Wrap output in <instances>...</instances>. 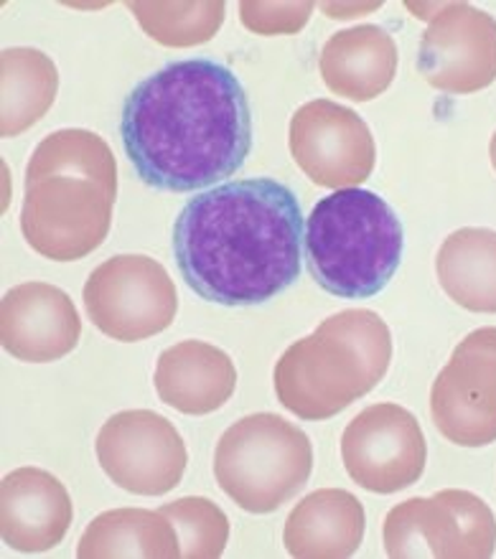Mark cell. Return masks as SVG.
<instances>
[{
	"label": "cell",
	"mask_w": 496,
	"mask_h": 559,
	"mask_svg": "<svg viewBox=\"0 0 496 559\" xmlns=\"http://www.w3.org/2000/svg\"><path fill=\"white\" fill-rule=\"evenodd\" d=\"M398 44L382 26H354L333 34L319 57L321 80L336 97L369 103L398 76Z\"/></svg>",
	"instance_id": "obj_17"
},
{
	"label": "cell",
	"mask_w": 496,
	"mask_h": 559,
	"mask_svg": "<svg viewBox=\"0 0 496 559\" xmlns=\"http://www.w3.org/2000/svg\"><path fill=\"white\" fill-rule=\"evenodd\" d=\"M82 336V318L57 285L23 283L3 295L0 341L13 359L49 364L72 354Z\"/></svg>",
	"instance_id": "obj_14"
},
{
	"label": "cell",
	"mask_w": 496,
	"mask_h": 559,
	"mask_svg": "<svg viewBox=\"0 0 496 559\" xmlns=\"http://www.w3.org/2000/svg\"><path fill=\"white\" fill-rule=\"evenodd\" d=\"M138 26L153 41L170 49H189L212 41L220 34L227 5L222 0L204 3H130Z\"/></svg>",
	"instance_id": "obj_22"
},
{
	"label": "cell",
	"mask_w": 496,
	"mask_h": 559,
	"mask_svg": "<svg viewBox=\"0 0 496 559\" xmlns=\"http://www.w3.org/2000/svg\"><path fill=\"white\" fill-rule=\"evenodd\" d=\"M178 534L181 557L220 559L229 542V519L204 496H186L158 509Z\"/></svg>",
	"instance_id": "obj_23"
},
{
	"label": "cell",
	"mask_w": 496,
	"mask_h": 559,
	"mask_svg": "<svg viewBox=\"0 0 496 559\" xmlns=\"http://www.w3.org/2000/svg\"><path fill=\"white\" fill-rule=\"evenodd\" d=\"M489 158H492V166L496 170V133L492 135V143H489Z\"/></svg>",
	"instance_id": "obj_26"
},
{
	"label": "cell",
	"mask_w": 496,
	"mask_h": 559,
	"mask_svg": "<svg viewBox=\"0 0 496 559\" xmlns=\"http://www.w3.org/2000/svg\"><path fill=\"white\" fill-rule=\"evenodd\" d=\"M382 539L392 559H489L496 552V516L482 496L444 488L387 511Z\"/></svg>",
	"instance_id": "obj_7"
},
{
	"label": "cell",
	"mask_w": 496,
	"mask_h": 559,
	"mask_svg": "<svg viewBox=\"0 0 496 559\" xmlns=\"http://www.w3.org/2000/svg\"><path fill=\"white\" fill-rule=\"evenodd\" d=\"M3 110L0 135L19 138L51 110L59 92V72L51 57L31 46H13L0 53Z\"/></svg>",
	"instance_id": "obj_21"
},
{
	"label": "cell",
	"mask_w": 496,
	"mask_h": 559,
	"mask_svg": "<svg viewBox=\"0 0 496 559\" xmlns=\"http://www.w3.org/2000/svg\"><path fill=\"white\" fill-rule=\"evenodd\" d=\"M74 519L72 496L44 468H15L0 484V537L13 552H49L64 542Z\"/></svg>",
	"instance_id": "obj_15"
},
{
	"label": "cell",
	"mask_w": 496,
	"mask_h": 559,
	"mask_svg": "<svg viewBox=\"0 0 496 559\" xmlns=\"http://www.w3.org/2000/svg\"><path fill=\"white\" fill-rule=\"evenodd\" d=\"M118 199V160L92 130L46 135L26 166L21 231L28 247L54 262L87 258L110 235Z\"/></svg>",
	"instance_id": "obj_3"
},
{
	"label": "cell",
	"mask_w": 496,
	"mask_h": 559,
	"mask_svg": "<svg viewBox=\"0 0 496 559\" xmlns=\"http://www.w3.org/2000/svg\"><path fill=\"white\" fill-rule=\"evenodd\" d=\"M120 138L145 186L189 193L245 166L252 110L229 67L214 59L170 61L128 95Z\"/></svg>",
	"instance_id": "obj_1"
},
{
	"label": "cell",
	"mask_w": 496,
	"mask_h": 559,
	"mask_svg": "<svg viewBox=\"0 0 496 559\" xmlns=\"http://www.w3.org/2000/svg\"><path fill=\"white\" fill-rule=\"evenodd\" d=\"M436 273L456 306L471 313H496V231L456 229L440 245Z\"/></svg>",
	"instance_id": "obj_20"
},
{
	"label": "cell",
	"mask_w": 496,
	"mask_h": 559,
	"mask_svg": "<svg viewBox=\"0 0 496 559\" xmlns=\"http://www.w3.org/2000/svg\"><path fill=\"white\" fill-rule=\"evenodd\" d=\"M90 321L107 338L135 344L164 333L178 313V290L166 267L145 254H115L82 287Z\"/></svg>",
	"instance_id": "obj_8"
},
{
	"label": "cell",
	"mask_w": 496,
	"mask_h": 559,
	"mask_svg": "<svg viewBox=\"0 0 496 559\" xmlns=\"http://www.w3.org/2000/svg\"><path fill=\"white\" fill-rule=\"evenodd\" d=\"M390 361L392 333L382 316L367 308L341 310L277 359V402L300 419H331L375 390Z\"/></svg>",
	"instance_id": "obj_4"
},
{
	"label": "cell",
	"mask_w": 496,
	"mask_h": 559,
	"mask_svg": "<svg viewBox=\"0 0 496 559\" xmlns=\"http://www.w3.org/2000/svg\"><path fill=\"white\" fill-rule=\"evenodd\" d=\"M433 425L461 448L496 442V325L471 331L430 386Z\"/></svg>",
	"instance_id": "obj_11"
},
{
	"label": "cell",
	"mask_w": 496,
	"mask_h": 559,
	"mask_svg": "<svg viewBox=\"0 0 496 559\" xmlns=\"http://www.w3.org/2000/svg\"><path fill=\"white\" fill-rule=\"evenodd\" d=\"M304 212L275 178H239L201 191L174 222L184 283L216 306H262L296 283L304 260Z\"/></svg>",
	"instance_id": "obj_2"
},
{
	"label": "cell",
	"mask_w": 496,
	"mask_h": 559,
	"mask_svg": "<svg viewBox=\"0 0 496 559\" xmlns=\"http://www.w3.org/2000/svg\"><path fill=\"white\" fill-rule=\"evenodd\" d=\"M311 13L314 3H258V0L239 3V21L258 36L298 34L311 19Z\"/></svg>",
	"instance_id": "obj_24"
},
{
	"label": "cell",
	"mask_w": 496,
	"mask_h": 559,
	"mask_svg": "<svg viewBox=\"0 0 496 559\" xmlns=\"http://www.w3.org/2000/svg\"><path fill=\"white\" fill-rule=\"evenodd\" d=\"M311 471L308 435L273 413L237 419L214 450L216 484L247 514H273L304 491Z\"/></svg>",
	"instance_id": "obj_6"
},
{
	"label": "cell",
	"mask_w": 496,
	"mask_h": 559,
	"mask_svg": "<svg viewBox=\"0 0 496 559\" xmlns=\"http://www.w3.org/2000/svg\"><path fill=\"white\" fill-rule=\"evenodd\" d=\"M288 147L298 168L321 189H359L377 166L375 135L354 110L331 99L300 105Z\"/></svg>",
	"instance_id": "obj_12"
},
{
	"label": "cell",
	"mask_w": 496,
	"mask_h": 559,
	"mask_svg": "<svg viewBox=\"0 0 496 559\" xmlns=\"http://www.w3.org/2000/svg\"><path fill=\"white\" fill-rule=\"evenodd\" d=\"M382 5V3H359V5H341V3H323L321 5V11L329 15V19H339V21H344V19H356V15H367V13H375L377 8Z\"/></svg>",
	"instance_id": "obj_25"
},
{
	"label": "cell",
	"mask_w": 496,
	"mask_h": 559,
	"mask_svg": "<svg viewBox=\"0 0 496 559\" xmlns=\"http://www.w3.org/2000/svg\"><path fill=\"white\" fill-rule=\"evenodd\" d=\"M308 270L321 290L341 300L382 293L405 252V229L375 191L341 189L314 206L306 224Z\"/></svg>",
	"instance_id": "obj_5"
},
{
	"label": "cell",
	"mask_w": 496,
	"mask_h": 559,
	"mask_svg": "<svg viewBox=\"0 0 496 559\" xmlns=\"http://www.w3.org/2000/svg\"><path fill=\"white\" fill-rule=\"evenodd\" d=\"M158 400L181 415H212L237 390V369L227 352L206 341H181L158 356L153 371Z\"/></svg>",
	"instance_id": "obj_16"
},
{
	"label": "cell",
	"mask_w": 496,
	"mask_h": 559,
	"mask_svg": "<svg viewBox=\"0 0 496 559\" xmlns=\"http://www.w3.org/2000/svg\"><path fill=\"white\" fill-rule=\"evenodd\" d=\"M76 557L82 559H176L181 545L174 524L149 509H113L92 519L84 530Z\"/></svg>",
	"instance_id": "obj_19"
},
{
	"label": "cell",
	"mask_w": 496,
	"mask_h": 559,
	"mask_svg": "<svg viewBox=\"0 0 496 559\" xmlns=\"http://www.w3.org/2000/svg\"><path fill=\"white\" fill-rule=\"evenodd\" d=\"M341 461L364 491L398 493L421 480L428 442L417 417L394 402L362 409L341 435Z\"/></svg>",
	"instance_id": "obj_10"
},
{
	"label": "cell",
	"mask_w": 496,
	"mask_h": 559,
	"mask_svg": "<svg viewBox=\"0 0 496 559\" xmlns=\"http://www.w3.org/2000/svg\"><path fill=\"white\" fill-rule=\"evenodd\" d=\"M362 501L344 488H319L288 514L283 530L285 552L296 559H346L362 547Z\"/></svg>",
	"instance_id": "obj_18"
},
{
	"label": "cell",
	"mask_w": 496,
	"mask_h": 559,
	"mask_svg": "<svg viewBox=\"0 0 496 559\" xmlns=\"http://www.w3.org/2000/svg\"><path fill=\"white\" fill-rule=\"evenodd\" d=\"M417 72L433 90L474 95L496 82V19L469 3L433 15L417 49Z\"/></svg>",
	"instance_id": "obj_13"
},
{
	"label": "cell",
	"mask_w": 496,
	"mask_h": 559,
	"mask_svg": "<svg viewBox=\"0 0 496 559\" xmlns=\"http://www.w3.org/2000/svg\"><path fill=\"white\" fill-rule=\"evenodd\" d=\"M99 468L122 491L164 496L181 484L189 453L176 425L151 409H126L99 427Z\"/></svg>",
	"instance_id": "obj_9"
}]
</instances>
